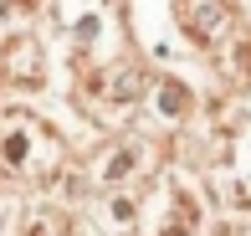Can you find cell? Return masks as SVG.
<instances>
[{"mask_svg":"<svg viewBox=\"0 0 251 236\" xmlns=\"http://www.w3.org/2000/svg\"><path fill=\"white\" fill-rule=\"evenodd\" d=\"M175 10H179V26L205 47L231 31V0H175Z\"/></svg>","mask_w":251,"mask_h":236,"instance_id":"2","label":"cell"},{"mask_svg":"<svg viewBox=\"0 0 251 236\" xmlns=\"http://www.w3.org/2000/svg\"><path fill=\"white\" fill-rule=\"evenodd\" d=\"M10 5H16V0H0V10H10Z\"/></svg>","mask_w":251,"mask_h":236,"instance_id":"4","label":"cell"},{"mask_svg":"<svg viewBox=\"0 0 251 236\" xmlns=\"http://www.w3.org/2000/svg\"><path fill=\"white\" fill-rule=\"evenodd\" d=\"M51 154H56V144H51V133L41 129L36 118H26V113L0 118V164H5V170L36 175V170H47Z\"/></svg>","mask_w":251,"mask_h":236,"instance_id":"1","label":"cell"},{"mask_svg":"<svg viewBox=\"0 0 251 236\" xmlns=\"http://www.w3.org/2000/svg\"><path fill=\"white\" fill-rule=\"evenodd\" d=\"M5 57H10V52H5ZM5 67H10L16 77H26V82H36V77H41V62H36V41H16V57H10Z\"/></svg>","mask_w":251,"mask_h":236,"instance_id":"3","label":"cell"}]
</instances>
